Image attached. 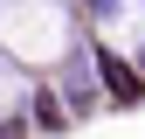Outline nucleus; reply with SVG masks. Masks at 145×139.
<instances>
[{
	"mask_svg": "<svg viewBox=\"0 0 145 139\" xmlns=\"http://www.w3.org/2000/svg\"><path fill=\"white\" fill-rule=\"evenodd\" d=\"M0 139H28V118H0Z\"/></svg>",
	"mask_w": 145,
	"mask_h": 139,
	"instance_id": "obj_3",
	"label": "nucleus"
},
{
	"mask_svg": "<svg viewBox=\"0 0 145 139\" xmlns=\"http://www.w3.org/2000/svg\"><path fill=\"white\" fill-rule=\"evenodd\" d=\"M90 70H104V91H111L118 104H131V97L145 91V77H138L124 56H118V49H97V56H90Z\"/></svg>",
	"mask_w": 145,
	"mask_h": 139,
	"instance_id": "obj_1",
	"label": "nucleus"
},
{
	"mask_svg": "<svg viewBox=\"0 0 145 139\" xmlns=\"http://www.w3.org/2000/svg\"><path fill=\"white\" fill-rule=\"evenodd\" d=\"M28 118H35L42 132H62V118H69V111H62V104L48 97V91H28Z\"/></svg>",
	"mask_w": 145,
	"mask_h": 139,
	"instance_id": "obj_2",
	"label": "nucleus"
},
{
	"mask_svg": "<svg viewBox=\"0 0 145 139\" xmlns=\"http://www.w3.org/2000/svg\"><path fill=\"white\" fill-rule=\"evenodd\" d=\"M138 70H145V49H138Z\"/></svg>",
	"mask_w": 145,
	"mask_h": 139,
	"instance_id": "obj_4",
	"label": "nucleus"
}]
</instances>
